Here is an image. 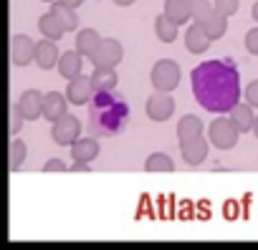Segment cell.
<instances>
[{"label":"cell","mask_w":258,"mask_h":250,"mask_svg":"<svg viewBox=\"0 0 258 250\" xmlns=\"http://www.w3.org/2000/svg\"><path fill=\"white\" fill-rule=\"evenodd\" d=\"M195 101L210 114H230L240 101V73L233 58L203 61L190 73Z\"/></svg>","instance_id":"obj_1"},{"label":"cell","mask_w":258,"mask_h":250,"mask_svg":"<svg viewBox=\"0 0 258 250\" xmlns=\"http://www.w3.org/2000/svg\"><path fill=\"white\" fill-rule=\"evenodd\" d=\"M129 124V106L114 91H96L89 101L86 129L94 137H116Z\"/></svg>","instance_id":"obj_2"},{"label":"cell","mask_w":258,"mask_h":250,"mask_svg":"<svg viewBox=\"0 0 258 250\" xmlns=\"http://www.w3.org/2000/svg\"><path fill=\"white\" fill-rule=\"evenodd\" d=\"M238 137H240V129H238V124L233 121L230 114L228 116L220 114V119H215L208 129V139L218 149H233L238 144Z\"/></svg>","instance_id":"obj_3"},{"label":"cell","mask_w":258,"mask_h":250,"mask_svg":"<svg viewBox=\"0 0 258 250\" xmlns=\"http://www.w3.org/2000/svg\"><path fill=\"white\" fill-rule=\"evenodd\" d=\"M150 81L155 91H175L180 86V66L172 58H160L150 71Z\"/></svg>","instance_id":"obj_4"},{"label":"cell","mask_w":258,"mask_h":250,"mask_svg":"<svg viewBox=\"0 0 258 250\" xmlns=\"http://www.w3.org/2000/svg\"><path fill=\"white\" fill-rule=\"evenodd\" d=\"M79 137H81V119H76L74 114H63L61 119L51 121V139L58 147H71Z\"/></svg>","instance_id":"obj_5"},{"label":"cell","mask_w":258,"mask_h":250,"mask_svg":"<svg viewBox=\"0 0 258 250\" xmlns=\"http://www.w3.org/2000/svg\"><path fill=\"white\" fill-rule=\"evenodd\" d=\"M36 41L26 33H16L11 38V61L13 66H21L26 68L28 63H36Z\"/></svg>","instance_id":"obj_6"},{"label":"cell","mask_w":258,"mask_h":250,"mask_svg":"<svg viewBox=\"0 0 258 250\" xmlns=\"http://www.w3.org/2000/svg\"><path fill=\"white\" fill-rule=\"evenodd\" d=\"M147 116L152 121H167L172 114H175V99L170 96V91H155L150 99H147V106H145Z\"/></svg>","instance_id":"obj_7"},{"label":"cell","mask_w":258,"mask_h":250,"mask_svg":"<svg viewBox=\"0 0 258 250\" xmlns=\"http://www.w3.org/2000/svg\"><path fill=\"white\" fill-rule=\"evenodd\" d=\"M121 58H124V48H121V43L116 41V38H101V43H99V48H96V53L89 58L94 66H116V63H121Z\"/></svg>","instance_id":"obj_8"},{"label":"cell","mask_w":258,"mask_h":250,"mask_svg":"<svg viewBox=\"0 0 258 250\" xmlns=\"http://www.w3.org/2000/svg\"><path fill=\"white\" fill-rule=\"evenodd\" d=\"M94 94H96L94 81H91V76H84V73L74 76V78L69 81V86H66V96H69V101H71L74 106L89 104Z\"/></svg>","instance_id":"obj_9"},{"label":"cell","mask_w":258,"mask_h":250,"mask_svg":"<svg viewBox=\"0 0 258 250\" xmlns=\"http://www.w3.org/2000/svg\"><path fill=\"white\" fill-rule=\"evenodd\" d=\"M43 96H46V94H41V91H36V89H26V91L18 96L16 106H18V111L23 114V119L33 121V119H41V116H43Z\"/></svg>","instance_id":"obj_10"},{"label":"cell","mask_w":258,"mask_h":250,"mask_svg":"<svg viewBox=\"0 0 258 250\" xmlns=\"http://www.w3.org/2000/svg\"><path fill=\"white\" fill-rule=\"evenodd\" d=\"M210 43H213V38L208 36L205 26L192 21V26L185 31V48H187L190 53H195V56H203V53L210 48Z\"/></svg>","instance_id":"obj_11"},{"label":"cell","mask_w":258,"mask_h":250,"mask_svg":"<svg viewBox=\"0 0 258 250\" xmlns=\"http://www.w3.org/2000/svg\"><path fill=\"white\" fill-rule=\"evenodd\" d=\"M101 147H99V139L91 134V137H79L74 144H71V159L74 162H94L99 157Z\"/></svg>","instance_id":"obj_12"},{"label":"cell","mask_w":258,"mask_h":250,"mask_svg":"<svg viewBox=\"0 0 258 250\" xmlns=\"http://www.w3.org/2000/svg\"><path fill=\"white\" fill-rule=\"evenodd\" d=\"M180 152H182V159L190 167H198L208 157V139L198 137V139H190V142H180Z\"/></svg>","instance_id":"obj_13"},{"label":"cell","mask_w":258,"mask_h":250,"mask_svg":"<svg viewBox=\"0 0 258 250\" xmlns=\"http://www.w3.org/2000/svg\"><path fill=\"white\" fill-rule=\"evenodd\" d=\"M69 104H71V101H69L66 94H61V91H48V94L43 96V119H48V121L61 119V116L66 114V106H69Z\"/></svg>","instance_id":"obj_14"},{"label":"cell","mask_w":258,"mask_h":250,"mask_svg":"<svg viewBox=\"0 0 258 250\" xmlns=\"http://www.w3.org/2000/svg\"><path fill=\"white\" fill-rule=\"evenodd\" d=\"M58 48H56V41L46 38L36 46V66L48 71V68H58Z\"/></svg>","instance_id":"obj_15"},{"label":"cell","mask_w":258,"mask_h":250,"mask_svg":"<svg viewBox=\"0 0 258 250\" xmlns=\"http://www.w3.org/2000/svg\"><path fill=\"white\" fill-rule=\"evenodd\" d=\"M58 73H61V78H66V81H71L74 76L84 73V56H81L79 51H66V53H61V58H58Z\"/></svg>","instance_id":"obj_16"},{"label":"cell","mask_w":258,"mask_h":250,"mask_svg":"<svg viewBox=\"0 0 258 250\" xmlns=\"http://www.w3.org/2000/svg\"><path fill=\"white\" fill-rule=\"evenodd\" d=\"M198 137H203V119L195 116V114H185L177 121V139L190 142V139H198Z\"/></svg>","instance_id":"obj_17"},{"label":"cell","mask_w":258,"mask_h":250,"mask_svg":"<svg viewBox=\"0 0 258 250\" xmlns=\"http://www.w3.org/2000/svg\"><path fill=\"white\" fill-rule=\"evenodd\" d=\"M99 43H101V36H99L94 28H81V31L76 33V51H79L84 58H91V56L96 53Z\"/></svg>","instance_id":"obj_18"},{"label":"cell","mask_w":258,"mask_h":250,"mask_svg":"<svg viewBox=\"0 0 258 250\" xmlns=\"http://www.w3.org/2000/svg\"><path fill=\"white\" fill-rule=\"evenodd\" d=\"M230 116H233V121L238 124V129H240V134H245V132H253V124H255V114H253V106L248 104V101H238L233 109H230Z\"/></svg>","instance_id":"obj_19"},{"label":"cell","mask_w":258,"mask_h":250,"mask_svg":"<svg viewBox=\"0 0 258 250\" xmlns=\"http://www.w3.org/2000/svg\"><path fill=\"white\" fill-rule=\"evenodd\" d=\"M91 81H94V89H96V91H114L116 84H119L116 71H114L111 66H94Z\"/></svg>","instance_id":"obj_20"},{"label":"cell","mask_w":258,"mask_h":250,"mask_svg":"<svg viewBox=\"0 0 258 250\" xmlns=\"http://www.w3.org/2000/svg\"><path fill=\"white\" fill-rule=\"evenodd\" d=\"M38 31H41V36L43 38H51V41H61L63 38V33H66V28L61 26V21L48 11V13H43L41 18H38Z\"/></svg>","instance_id":"obj_21"},{"label":"cell","mask_w":258,"mask_h":250,"mask_svg":"<svg viewBox=\"0 0 258 250\" xmlns=\"http://www.w3.org/2000/svg\"><path fill=\"white\" fill-rule=\"evenodd\" d=\"M177 31H180V23L172 21L167 13H162V16L155 18V33H157V38L162 43H172L177 38Z\"/></svg>","instance_id":"obj_22"},{"label":"cell","mask_w":258,"mask_h":250,"mask_svg":"<svg viewBox=\"0 0 258 250\" xmlns=\"http://www.w3.org/2000/svg\"><path fill=\"white\" fill-rule=\"evenodd\" d=\"M165 13L177 21L180 26L192 21V6H190V0H165Z\"/></svg>","instance_id":"obj_23"},{"label":"cell","mask_w":258,"mask_h":250,"mask_svg":"<svg viewBox=\"0 0 258 250\" xmlns=\"http://www.w3.org/2000/svg\"><path fill=\"white\" fill-rule=\"evenodd\" d=\"M51 13L61 21V26L66 28V33L69 31H76L79 28V18H76V8H69V6H63V3H51Z\"/></svg>","instance_id":"obj_24"},{"label":"cell","mask_w":258,"mask_h":250,"mask_svg":"<svg viewBox=\"0 0 258 250\" xmlns=\"http://www.w3.org/2000/svg\"><path fill=\"white\" fill-rule=\"evenodd\" d=\"M26 157H28L26 142H23V139H11V147H8V159H11L8 167H11V172H18V170L23 167Z\"/></svg>","instance_id":"obj_25"},{"label":"cell","mask_w":258,"mask_h":250,"mask_svg":"<svg viewBox=\"0 0 258 250\" xmlns=\"http://www.w3.org/2000/svg\"><path fill=\"white\" fill-rule=\"evenodd\" d=\"M203 26H205L208 36H210L213 41H218V38H223V36H225V31H228V16H223V13H218V11H215V13L203 23Z\"/></svg>","instance_id":"obj_26"},{"label":"cell","mask_w":258,"mask_h":250,"mask_svg":"<svg viewBox=\"0 0 258 250\" xmlns=\"http://www.w3.org/2000/svg\"><path fill=\"white\" fill-rule=\"evenodd\" d=\"M145 170H147V172H172V170H175V162L170 159V154H165V152H155V154L147 157Z\"/></svg>","instance_id":"obj_27"},{"label":"cell","mask_w":258,"mask_h":250,"mask_svg":"<svg viewBox=\"0 0 258 250\" xmlns=\"http://www.w3.org/2000/svg\"><path fill=\"white\" fill-rule=\"evenodd\" d=\"M190 6H192V21L195 23H205L215 13V6L210 0H190Z\"/></svg>","instance_id":"obj_28"},{"label":"cell","mask_w":258,"mask_h":250,"mask_svg":"<svg viewBox=\"0 0 258 250\" xmlns=\"http://www.w3.org/2000/svg\"><path fill=\"white\" fill-rule=\"evenodd\" d=\"M213 6H215V11L218 13H223V16H235L238 13V8H240V0H213Z\"/></svg>","instance_id":"obj_29"},{"label":"cell","mask_w":258,"mask_h":250,"mask_svg":"<svg viewBox=\"0 0 258 250\" xmlns=\"http://www.w3.org/2000/svg\"><path fill=\"white\" fill-rule=\"evenodd\" d=\"M245 51L248 53H253V56H258V26L255 28H250L248 33H245Z\"/></svg>","instance_id":"obj_30"},{"label":"cell","mask_w":258,"mask_h":250,"mask_svg":"<svg viewBox=\"0 0 258 250\" xmlns=\"http://www.w3.org/2000/svg\"><path fill=\"white\" fill-rule=\"evenodd\" d=\"M243 101H248L253 109H258V81H250L243 91Z\"/></svg>","instance_id":"obj_31"},{"label":"cell","mask_w":258,"mask_h":250,"mask_svg":"<svg viewBox=\"0 0 258 250\" xmlns=\"http://www.w3.org/2000/svg\"><path fill=\"white\" fill-rule=\"evenodd\" d=\"M69 167H66V162L63 159H58V157H51L46 164H43V172H66Z\"/></svg>","instance_id":"obj_32"},{"label":"cell","mask_w":258,"mask_h":250,"mask_svg":"<svg viewBox=\"0 0 258 250\" xmlns=\"http://www.w3.org/2000/svg\"><path fill=\"white\" fill-rule=\"evenodd\" d=\"M21 121H23V114L18 111V106H13V109H11V134H18Z\"/></svg>","instance_id":"obj_33"},{"label":"cell","mask_w":258,"mask_h":250,"mask_svg":"<svg viewBox=\"0 0 258 250\" xmlns=\"http://www.w3.org/2000/svg\"><path fill=\"white\" fill-rule=\"evenodd\" d=\"M69 170H74V172H89V162H74Z\"/></svg>","instance_id":"obj_34"},{"label":"cell","mask_w":258,"mask_h":250,"mask_svg":"<svg viewBox=\"0 0 258 250\" xmlns=\"http://www.w3.org/2000/svg\"><path fill=\"white\" fill-rule=\"evenodd\" d=\"M58 3H63V6H69V8H79L84 0H58Z\"/></svg>","instance_id":"obj_35"},{"label":"cell","mask_w":258,"mask_h":250,"mask_svg":"<svg viewBox=\"0 0 258 250\" xmlns=\"http://www.w3.org/2000/svg\"><path fill=\"white\" fill-rule=\"evenodd\" d=\"M250 16H253V21L258 23V0H255V3H253V8H250Z\"/></svg>","instance_id":"obj_36"},{"label":"cell","mask_w":258,"mask_h":250,"mask_svg":"<svg viewBox=\"0 0 258 250\" xmlns=\"http://www.w3.org/2000/svg\"><path fill=\"white\" fill-rule=\"evenodd\" d=\"M114 3H116V6H121V8H126V6H132L135 0H114Z\"/></svg>","instance_id":"obj_37"},{"label":"cell","mask_w":258,"mask_h":250,"mask_svg":"<svg viewBox=\"0 0 258 250\" xmlns=\"http://www.w3.org/2000/svg\"><path fill=\"white\" fill-rule=\"evenodd\" d=\"M253 134L258 137V114H255V124H253Z\"/></svg>","instance_id":"obj_38"},{"label":"cell","mask_w":258,"mask_h":250,"mask_svg":"<svg viewBox=\"0 0 258 250\" xmlns=\"http://www.w3.org/2000/svg\"><path fill=\"white\" fill-rule=\"evenodd\" d=\"M43 3H56V0H43Z\"/></svg>","instance_id":"obj_39"}]
</instances>
